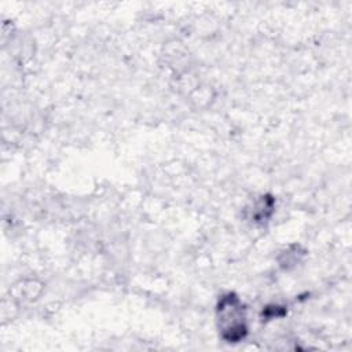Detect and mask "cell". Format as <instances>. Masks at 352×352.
<instances>
[{
  "mask_svg": "<svg viewBox=\"0 0 352 352\" xmlns=\"http://www.w3.org/2000/svg\"><path fill=\"white\" fill-rule=\"evenodd\" d=\"M217 320L221 337L228 342H238L248 333L246 312L242 301L232 293L223 296L217 305Z\"/></svg>",
  "mask_w": 352,
  "mask_h": 352,
  "instance_id": "obj_1",
  "label": "cell"
}]
</instances>
